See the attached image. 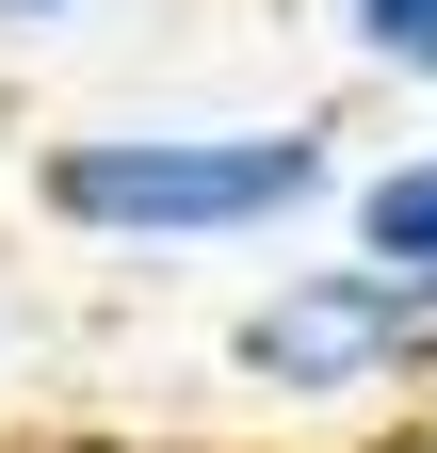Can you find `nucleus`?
<instances>
[{
	"instance_id": "0eeeda50",
	"label": "nucleus",
	"mask_w": 437,
	"mask_h": 453,
	"mask_svg": "<svg viewBox=\"0 0 437 453\" xmlns=\"http://www.w3.org/2000/svg\"><path fill=\"white\" fill-rule=\"evenodd\" d=\"M372 453H437V421H389V437H372Z\"/></svg>"
},
{
	"instance_id": "f03ea898",
	"label": "nucleus",
	"mask_w": 437,
	"mask_h": 453,
	"mask_svg": "<svg viewBox=\"0 0 437 453\" xmlns=\"http://www.w3.org/2000/svg\"><path fill=\"white\" fill-rule=\"evenodd\" d=\"M227 388L276 421H356V405H405V388H437V308L405 292L389 259H292L276 292L227 308Z\"/></svg>"
},
{
	"instance_id": "7ed1b4c3",
	"label": "nucleus",
	"mask_w": 437,
	"mask_h": 453,
	"mask_svg": "<svg viewBox=\"0 0 437 453\" xmlns=\"http://www.w3.org/2000/svg\"><path fill=\"white\" fill-rule=\"evenodd\" d=\"M324 211L356 226V259H389L405 292H421V275H437V130L389 146V162H341V195H324Z\"/></svg>"
},
{
	"instance_id": "423d86ee",
	"label": "nucleus",
	"mask_w": 437,
	"mask_h": 453,
	"mask_svg": "<svg viewBox=\"0 0 437 453\" xmlns=\"http://www.w3.org/2000/svg\"><path fill=\"white\" fill-rule=\"evenodd\" d=\"M33 453H146V437H33Z\"/></svg>"
},
{
	"instance_id": "39448f33",
	"label": "nucleus",
	"mask_w": 437,
	"mask_h": 453,
	"mask_svg": "<svg viewBox=\"0 0 437 453\" xmlns=\"http://www.w3.org/2000/svg\"><path fill=\"white\" fill-rule=\"evenodd\" d=\"M49 17H81V0H0V33H49Z\"/></svg>"
},
{
	"instance_id": "20e7f679",
	"label": "nucleus",
	"mask_w": 437,
	"mask_h": 453,
	"mask_svg": "<svg viewBox=\"0 0 437 453\" xmlns=\"http://www.w3.org/2000/svg\"><path fill=\"white\" fill-rule=\"evenodd\" d=\"M324 33H341V49H356L372 81L437 97V0H324Z\"/></svg>"
},
{
	"instance_id": "6e6552de",
	"label": "nucleus",
	"mask_w": 437,
	"mask_h": 453,
	"mask_svg": "<svg viewBox=\"0 0 437 453\" xmlns=\"http://www.w3.org/2000/svg\"><path fill=\"white\" fill-rule=\"evenodd\" d=\"M421 308H437V275H421Z\"/></svg>"
},
{
	"instance_id": "f257e3e1",
	"label": "nucleus",
	"mask_w": 437,
	"mask_h": 453,
	"mask_svg": "<svg viewBox=\"0 0 437 453\" xmlns=\"http://www.w3.org/2000/svg\"><path fill=\"white\" fill-rule=\"evenodd\" d=\"M324 195H341V130L308 113H114L33 146V211L97 259H227L308 226Z\"/></svg>"
}]
</instances>
